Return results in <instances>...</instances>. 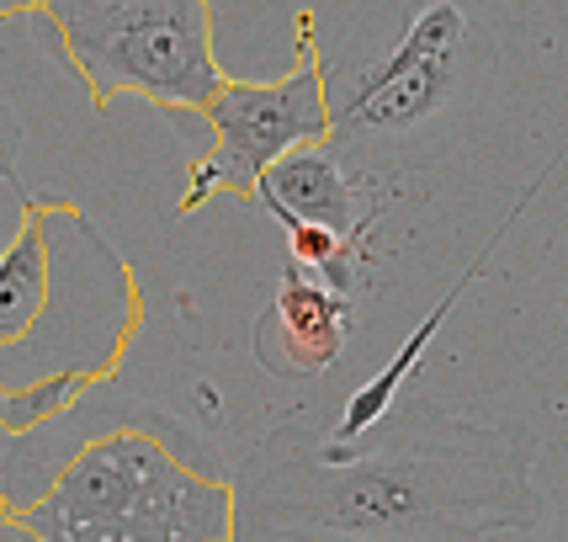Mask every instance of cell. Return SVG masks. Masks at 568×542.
Here are the masks:
<instances>
[{
	"label": "cell",
	"instance_id": "10",
	"mask_svg": "<svg viewBox=\"0 0 568 542\" xmlns=\"http://www.w3.org/2000/svg\"><path fill=\"white\" fill-rule=\"evenodd\" d=\"M49 0H0V22H22V17H38Z\"/></svg>",
	"mask_w": 568,
	"mask_h": 542
},
{
	"label": "cell",
	"instance_id": "9",
	"mask_svg": "<svg viewBox=\"0 0 568 542\" xmlns=\"http://www.w3.org/2000/svg\"><path fill=\"white\" fill-rule=\"evenodd\" d=\"M17 149H22V118H17L11 97H0V250L22 234V223L32 219V202H38L17 181Z\"/></svg>",
	"mask_w": 568,
	"mask_h": 542
},
{
	"label": "cell",
	"instance_id": "4",
	"mask_svg": "<svg viewBox=\"0 0 568 542\" xmlns=\"http://www.w3.org/2000/svg\"><path fill=\"white\" fill-rule=\"evenodd\" d=\"M43 17L97 112L118 97L160 112H202L223 86L213 0H49Z\"/></svg>",
	"mask_w": 568,
	"mask_h": 542
},
{
	"label": "cell",
	"instance_id": "5",
	"mask_svg": "<svg viewBox=\"0 0 568 542\" xmlns=\"http://www.w3.org/2000/svg\"><path fill=\"white\" fill-rule=\"evenodd\" d=\"M468 17L436 0L409 17L404 38L362 70H324L329 139L341 154H383L409 144L463 97L468 80Z\"/></svg>",
	"mask_w": 568,
	"mask_h": 542
},
{
	"label": "cell",
	"instance_id": "1",
	"mask_svg": "<svg viewBox=\"0 0 568 542\" xmlns=\"http://www.w3.org/2000/svg\"><path fill=\"white\" fill-rule=\"evenodd\" d=\"M537 442L520 425L404 410L335 442L297 415L261 436L234 479V542H489L542 516Z\"/></svg>",
	"mask_w": 568,
	"mask_h": 542
},
{
	"label": "cell",
	"instance_id": "11",
	"mask_svg": "<svg viewBox=\"0 0 568 542\" xmlns=\"http://www.w3.org/2000/svg\"><path fill=\"white\" fill-rule=\"evenodd\" d=\"M0 521H6V511H0Z\"/></svg>",
	"mask_w": 568,
	"mask_h": 542
},
{
	"label": "cell",
	"instance_id": "2",
	"mask_svg": "<svg viewBox=\"0 0 568 542\" xmlns=\"http://www.w3.org/2000/svg\"><path fill=\"white\" fill-rule=\"evenodd\" d=\"M6 526L32 542H234V484L165 410L112 404L27 511Z\"/></svg>",
	"mask_w": 568,
	"mask_h": 542
},
{
	"label": "cell",
	"instance_id": "7",
	"mask_svg": "<svg viewBox=\"0 0 568 542\" xmlns=\"http://www.w3.org/2000/svg\"><path fill=\"white\" fill-rule=\"evenodd\" d=\"M351 341V293L287 261L266 314L255 320V362L272 378H324Z\"/></svg>",
	"mask_w": 568,
	"mask_h": 542
},
{
	"label": "cell",
	"instance_id": "8",
	"mask_svg": "<svg viewBox=\"0 0 568 542\" xmlns=\"http://www.w3.org/2000/svg\"><path fill=\"white\" fill-rule=\"evenodd\" d=\"M266 213H293V219H308V223H329L335 234H351V240H367L372 223L383 208H367L356 202V181H351L346 160L335 139H320V144H297L287 149L282 160H272L261 181H255V198Z\"/></svg>",
	"mask_w": 568,
	"mask_h": 542
},
{
	"label": "cell",
	"instance_id": "3",
	"mask_svg": "<svg viewBox=\"0 0 568 542\" xmlns=\"http://www.w3.org/2000/svg\"><path fill=\"white\" fill-rule=\"evenodd\" d=\"M139 314V282L97 234V223L74 202H32L22 234L0 250V357L22 351L43 324H53L74 372L112 383Z\"/></svg>",
	"mask_w": 568,
	"mask_h": 542
},
{
	"label": "cell",
	"instance_id": "6",
	"mask_svg": "<svg viewBox=\"0 0 568 542\" xmlns=\"http://www.w3.org/2000/svg\"><path fill=\"white\" fill-rule=\"evenodd\" d=\"M320 22L314 11L297 17V70L282 80H229L202 107V123L213 128V149L192 165L181 213H197L213 192L255 198L261 171L297 144L329 139V91H324Z\"/></svg>",
	"mask_w": 568,
	"mask_h": 542
}]
</instances>
